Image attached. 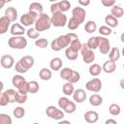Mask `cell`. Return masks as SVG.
Masks as SVG:
<instances>
[{
  "label": "cell",
  "instance_id": "8fae6325",
  "mask_svg": "<svg viewBox=\"0 0 124 124\" xmlns=\"http://www.w3.org/2000/svg\"><path fill=\"white\" fill-rule=\"evenodd\" d=\"M72 16L74 17H76L80 23H82L84 21V18H85V16H86V12L81 7H76L72 11Z\"/></svg>",
  "mask_w": 124,
  "mask_h": 124
},
{
  "label": "cell",
  "instance_id": "e575fe53",
  "mask_svg": "<svg viewBox=\"0 0 124 124\" xmlns=\"http://www.w3.org/2000/svg\"><path fill=\"white\" fill-rule=\"evenodd\" d=\"M69 46H70L69 47H70L71 49H73V50L78 52L79 49H80V46H81V43H80L79 39H76V40L71 41L70 44H69Z\"/></svg>",
  "mask_w": 124,
  "mask_h": 124
},
{
  "label": "cell",
  "instance_id": "816d5d0a",
  "mask_svg": "<svg viewBox=\"0 0 124 124\" xmlns=\"http://www.w3.org/2000/svg\"><path fill=\"white\" fill-rule=\"evenodd\" d=\"M116 0H101V3L105 7H112L115 4Z\"/></svg>",
  "mask_w": 124,
  "mask_h": 124
},
{
  "label": "cell",
  "instance_id": "4fadbf2b",
  "mask_svg": "<svg viewBox=\"0 0 124 124\" xmlns=\"http://www.w3.org/2000/svg\"><path fill=\"white\" fill-rule=\"evenodd\" d=\"M99 119V114L95 110H88L84 113V120L87 123H96Z\"/></svg>",
  "mask_w": 124,
  "mask_h": 124
},
{
  "label": "cell",
  "instance_id": "9c48e42d",
  "mask_svg": "<svg viewBox=\"0 0 124 124\" xmlns=\"http://www.w3.org/2000/svg\"><path fill=\"white\" fill-rule=\"evenodd\" d=\"M98 48L102 54H108L110 49V44H109L108 39H107L105 37H100Z\"/></svg>",
  "mask_w": 124,
  "mask_h": 124
},
{
  "label": "cell",
  "instance_id": "277c9868",
  "mask_svg": "<svg viewBox=\"0 0 124 124\" xmlns=\"http://www.w3.org/2000/svg\"><path fill=\"white\" fill-rule=\"evenodd\" d=\"M50 21H51V25L55 27H63L67 23V16L62 12L54 13L50 17Z\"/></svg>",
  "mask_w": 124,
  "mask_h": 124
},
{
  "label": "cell",
  "instance_id": "db71d44e",
  "mask_svg": "<svg viewBox=\"0 0 124 124\" xmlns=\"http://www.w3.org/2000/svg\"><path fill=\"white\" fill-rule=\"evenodd\" d=\"M66 36L68 37V39L70 40V42H71V41H73V40H76V39H78V35H77L76 33H74V32H71V33H68V34H66Z\"/></svg>",
  "mask_w": 124,
  "mask_h": 124
},
{
  "label": "cell",
  "instance_id": "52a82bcc",
  "mask_svg": "<svg viewBox=\"0 0 124 124\" xmlns=\"http://www.w3.org/2000/svg\"><path fill=\"white\" fill-rule=\"evenodd\" d=\"M38 17V15L33 12H28L27 14H23L20 16V23L23 26H30L31 24H34L36 19Z\"/></svg>",
  "mask_w": 124,
  "mask_h": 124
},
{
  "label": "cell",
  "instance_id": "f546056e",
  "mask_svg": "<svg viewBox=\"0 0 124 124\" xmlns=\"http://www.w3.org/2000/svg\"><path fill=\"white\" fill-rule=\"evenodd\" d=\"M67 25H68V28H69L70 30H76V29L80 25V22H79L76 17L72 16V17L70 18V20L68 21Z\"/></svg>",
  "mask_w": 124,
  "mask_h": 124
},
{
  "label": "cell",
  "instance_id": "680465c9",
  "mask_svg": "<svg viewBox=\"0 0 124 124\" xmlns=\"http://www.w3.org/2000/svg\"><path fill=\"white\" fill-rule=\"evenodd\" d=\"M3 88H4V84H3V82L0 80V92L3 91Z\"/></svg>",
  "mask_w": 124,
  "mask_h": 124
},
{
  "label": "cell",
  "instance_id": "603a6c76",
  "mask_svg": "<svg viewBox=\"0 0 124 124\" xmlns=\"http://www.w3.org/2000/svg\"><path fill=\"white\" fill-rule=\"evenodd\" d=\"M110 13H111L110 15H112L114 17L119 18V17H121V16H123V14H124V10H123V8H122L121 6L113 5L112 8L110 9Z\"/></svg>",
  "mask_w": 124,
  "mask_h": 124
},
{
  "label": "cell",
  "instance_id": "c3c4849f",
  "mask_svg": "<svg viewBox=\"0 0 124 124\" xmlns=\"http://www.w3.org/2000/svg\"><path fill=\"white\" fill-rule=\"evenodd\" d=\"M9 104V98L5 92H0V106L5 107Z\"/></svg>",
  "mask_w": 124,
  "mask_h": 124
},
{
  "label": "cell",
  "instance_id": "9f6ffc18",
  "mask_svg": "<svg viewBox=\"0 0 124 124\" xmlns=\"http://www.w3.org/2000/svg\"><path fill=\"white\" fill-rule=\"evenodd\" d=\"M106 124H117V122L114 119H108L106 121Z\"/></svg>",
  "mask_w": 124,
  "mask_h": 124
},
{
  "label": "cell",
  "instance_id": "8d00e7d4",
  "mask_svg": "<svg viewBox=\"0 0 124 124\" xmlns=\"http://www.w3.org/2000/svg\"><path fill=\"white\" fill-rule=\"evenodd\" d=\"M13 113H14V116H15L16 118L20 119V118H22V117L25 115V109H24L23 108H21V107H16V108L14 109Z\"/></svg>",
  "mask_w": 124,
  "mask_h": 124
},
{
  "label": "cell",
  "instance_id": "5bb4252c",
  "mask_svg": "<svg viewBox=\"0 0 124 124\" xmlns=\"http://www.w3.org/2000/svg\"><path fill=\"white\" fill-rule=\"evenodd\" d=\"M73 98H74V101H76L77 103H82L86 99V93L83 89H80V88L74 90Z\"/></svg>",
  "mask_w": 124,
  "mask_h": 124
},
{
  "label": "cell",
  "instance_id": "d590c367",
  "mask_svg": "<svg viewBox=\"0 0 124 124\" xmlns=\"http://www.w3.org/2000/svg\"><path fill=\"white\" fill-rule=\"evenodd\" d=\"M72 71L73 70L71 68H68V67H65L62 70H60V77H61V78L68 80L70 76H71V74H72Z\"/></svg>",
  "mask_w": 124,
  "mask_h": 124
},
{
  "label": "cell",
  "instance_id": "3957f363",
  "mask_svg": "<svg viewBox=\"0 0 124 124\" xmlns=\"http://www.w3.org/2000/svg\"><path fill=\"white\" fill-rule=\"evenodd\" d=\"M70 44V40L68 39V37L66 35H61L59 36L58 38L54 39L52 42H51V49L54 50V51H59L61 50L62 48H65L69 46Z\"/></svg>",
  "mask_w": 124,
  "mask_h": 124
},
{
  "label": "cell",
  "instance_id": "ffe728a7",
  "mask_svg": "<svg viewBox=\"0 0 124 124\" xmlns=\"http://www.w3.org/2000/svg\"><path fill=\"white\" fill-rule=\"evenodd\" d=\"M39 77L42 80H49L52 77V73L47 68H42L39 72Z\"/></svg>",
  "mask_w": 124,
  "mask_h": 124
},
{
  "label": "cell",
  "instance_id": "4dcf8cb0",
  "mask_svg": "<svg viewBox=\"0 0 124 124\" xmlns=\"http://www.w3.org/2000/svg\"><path fill=\"white\" fill-rule=\"evenodd\" d=\"M58 6H59L60 12L64 13V12L69 11V9L71 8V3L68 0H61L58 2Z\"/></svg>",
  "mask_w": 124,
  "mask_h": 124
},
{
  "label": "cell",
  "instance_id": "83f0119b",
  "mask_svg": "<svg viewBox=\"0 0 124 124\" xmlns=\"http://www.w3.org/2000/svg\"><path fill=\"white\" fill-rule=\"evenodd\" d=\"M96 29H97V25H96V22L93 21V20H88V21L85 23V25H84V30H85L87 33H89V34L95 32Z\"/></svg>",
  "mask_w": 124,
  "mask_h": 124
},
{
  "label": "cell",
  "instance_id": "681fc988",
  "mask_svg": "<svg viewBox=\"0 0 124 124\" xmlns=\"http://www.w3.org/2000/svg\"><path fill=\"white\" fill-rule=\"evenodd\" d=\"M16 90L14 89H7L5 91V93L7 94L8 98H9V103H15V95H16Z\"/></svg>",
  "mask_w": 124,
  "mask_h": 124
},
{
  "label": "cell",
  "instance_id": "7402d4cb",
  "mask_svg": "<svg viewBox=\"0 0 124 124\" xmlns=\"http://www.w3.org/2000/svg\"><path fill=\"white\" fill-rule=\"evenodd\" d=\"M29 12H33L39 16L43 13V5L39 2H33L29 5Z\"/></svg>",
  "mask_w": 124,
  "mask_h": 124
},
{
  "label": "cell",
  "instance_id": "8992f818",
  "mask_svg": "<svg viewBox=\"0 0 124 124\" xmlns=\"http://www.w3.org/2000/svg\"><path fill=\"white\" fill-rule=\"evenodd\" d=\"M46 114L49 118L54 119V120H60V119H63V117H64V112L61 109L55 108L54 106H48V107H46Z\"/></svg>",
  "mask_w": 124,
  "mask_h": 124
},
{
  "label": "cell",
  "instance_id": "484cf974",
  "mask_svg": "<svg viewBox=\"0 0 124 124\" xmlns=\"http://www.w3.org/2000/svg\"><path fill=\"white\" fill-rule=\"evenodd\" d=\"M99 41H100V37L99 36H94V37H91L88 39L86 45L88 46V47L92 50L96 49L98 47V45H99Z\"/></svg>",
  "mask_w": 124,
  "mask_h": 124
},
{
  "label": "cell",
  "instance_id": "30bf717a",
  "mask_svg": "<svg viewBox=\"0 0 124 124\" xmlns=\"http://www.w3.org/2000/svg\"><path fill=\"white\" fill-rule=\"evenodd\" d=\"M14 63H15V59L10 54H4L0 58V64L5 69H11L14 66Z\"/></svg>",
  "mask_w": 124,
  "mask_h": 124
},
{
  "label": "cell",
  "instance_id": "ac0fdd59",
  "mask_svg": "<svg viewBox=\"0 0 124 124\" xmlns=\"http://www.w3.org/2000/svg\"><path fill=\"white\" fill-rule=\"evenodd\" d=\"M62 64H63V62L59 57H54L49 62L50 69L53 70V71H59L61 69V67H62Z\"/></svg>",
  "mask_w": 124,
  "mask_h": 124
},
{
  "label": "cell",
  "instance_id": "bcb514c9",
  "mask_svg": "<svg viewBox=\"0 0 124 124\" xmlns=\"http://www.w3.org/2000/svg\"><path fill=\"white\" fill-rule=\"evenodd\" d=\"M47 44H48V42H47V40L45 39V38L36 39V41H35V45H36V46L41 47V48H45V47H46V46H47Z\"/></svg>",
  "mask_w": 124,
  "mask_h": 124
},
{
  "label": "cell",
  "instance_id": "836d02e7",
  "mask_svg": "<svg viewBox=\"0 0 124 124\" xmlns=\"http://www.w3.org/2000/svg\"><path fill=\"white\" fill-rule=\"evenodd\" d=\"M28 85H29V93H31V94L37 93V92L39 91V89H40L39 83H38L36 80L28 81Z\"/></svg>",
  "mask_w": 124,
  "mask_h": 124
},
{
  "label": "cell",
  "instance_id": "6f0895ef",
  "mask_svg": "<svg viewBox=\"0 0 124 124\" xmlns=\"http://www.w3.org/2000/svg\"><path fill=\"white\" fill-rule=\"evenodd\" d=\"M59 124H70V121H67V120H59Z\"/></svg>",
  "mask_w": 124,
  "mask_h": 124
},
{
  "label": "cell",
  "instance_id": "60d3db41",
  "mask_svg": "<svg viewBox=\"0 0 124 124\" xmlns=\"http://www.w3.org/2000/svg\"><path fill=\"white\" fill-rule=\"evenodd\" d=\"M80 79V75H79V73L78 72V71H72V74H71V76H70V78H69V79H68V81L69 82H71V83H76V82H78V80Z\"/></svg>",
  "mask_w": 124,
  "mask_h": 124
},
{
  "label": "cell",
  "instance_id": "91938a15",
  "mask_svg": "<svg viewBox=\"0 0 124 124\" xmlns=\"http://www.w3.org/2000/svg\"><path fill=\"white\" fill-rule=\"evenodd\" d=\"M4 5H5V3H4L2 0H0V10H1V9L4 7Z\"/></svg>",
  "mask_w": 124,
  "mask_h": 124
},
{
  "label": "cell",
  "instance_id": "ee69618b",
  "mask_svg": "<svg viewBox=\"0 0 124 124\" xmlns=\"http://www.w3.org/2000/svg\"><path fill=\"white\" fill-rule=\"evenodd\" d=\"M0 124H12L11 116L6 113H0Z\"/></svg>",
  "mask_w": 124,
  "mask_h": 124
},
{
  "label": "cell",
  "instance_id": "ab89813d",
  "mask_svg": "<svg viewBox=\"0 0 124 124\" xmlns=\"http://www.w3.org/2000/svg\"><path fill=\"white\" fill-rule=\"evenodd\" d=\"M108 111H109V113L111 115H114V116L118 115L120 113V107H119V105H117V104H111L108 107Z\"/></svg>",
  "mask_w": 124,
  "mask_h": 124
},
{
  "label": "cell",
  "instance_id": "2e32d148",
  "mask_svg": "<svg viewBox=\"0 0 124 124\" xmlns=\"http://www.w3.org/2000/svg\"><path fill=\"white\" fill-rule=\"evenodd\" d=\"M10 23H11V20L7 16H4L0 17V34H5L8 31Z\"/></svg>",
  "mask_w": 124,
  "mask_h": 124
},
{
  "label": "cell",
  "instance_id": "cb8c5ba5",
  "mask_svg": "<svg viewBox=\"0 0 124 124\" xmlns=\"http://www.w3.org/2000/svg\"><path fill=\"white\" fill-rule=\"evenodd\" d=\"M105 22H106V24H107L108 27H110V28L116 27V26L118 25V19H117L116 17H114L112 15H108V16H106V17H105Z\"/></svg>",
  "mask_w": 124,
  "mask_h": 124
},
{
  "label": "cell",
  "instance_id": "f6af8a7d",
  "mask_svg": "<svg viewBox=\"0 0 124 124\" xmlns=\"http://www.w3.org/2000/svg\"><path fill=\"white\" fill-rule=\"evenodd\" d=\"M99 33L103 36H108L111 34V28L108 27V25H102L99 28Z\"/></svg>",
  "mask_w": 124,
  "mask_h": 124
},
{
  "label": "cell",
  "instance_id": "9a60e30c",
  "mask_svg": "<svg viewBox=\"0 0 124 124\" xmlns=\"http://www.w3.org/2000/svg\"><path fill=\"white\" fill-rule=\"evenodd\" d=\"M116 69V63L114 61H111V60H108L106 61L104 64H103V67H102V70L107 73V74H111L115 71Z\"/></svg>",
  "mask_w": 124,
  "mask_h": 124
},
{
  "label": "cell",
  "instance_id": "d6a6232c",
  "mask_svg": "<svg viewBox=\"0 0 124 124\" xmlns=\"http://www.w3.org/2000/svg\"><path fill=\"white\" fill-rule=\"evenodd\" d=\"M27 100V94H23V93H20L18 91L16 92V95H15V102L18 103V104H24Z\"/></svg>",
  "mask_w": 124,
  "mask_h": 124
},
{
  "label": "cell",
  "instance_id": "4316f807",
  "mask_svg": "<svg viewBox=\"0 0 124 124\" xmlns=\"http://www.w3.org/2000/svg\"><path fill=\"white\" fill-rule=\"evenodd\" d=\"M101 72H102V67L97 63H94L89 67V74L93 77L99 76L101 74Z\"/></svg>",
  "mask_w": 124,
  "mask_h": 124
},
{
  "label": "cell",
  "instance_id": "e7e4bbea",
  "mask_svg": "<svg viewBox=\"0 0 124 124\" xmlns=\"http://www.w3.org/2000/svg\"><path fill=\"white\" fill-rule=\"evenodd\" d=\"M48 1H50V2H52V3H54V2H57L58 0H48Z\"/></svg>",
  "mask_w": 124,
  "mask_h": 124
},
{
  "label": "cell",
  "instance_id": "f907efd6",
  "mask_svg": "<svg viewBox=\"0 0 124 124\" xmlns=\"http://www.w3.org/2000/svg\"><path fill=\"white\" fill-rule=\"evenodd\" d=\"M69 99L67 98V97H60L59 99H58V106H59V108H64L65 107H66V105L69 103Z\"/></svg>",
  "mask_w": 124,
  "mask_h": 124
},
{
  "label": "cell",
  "instance_id": "1f68e13d",
  "mask_svg": "<svg viewBox=\"0 0 124 124\" xmlns=\"http://www.w3.org/2000/svg\"><path fill=\"white\" fill-rule=\"evenodd\" d=\"M65 55H66V57H67V59H69V60H76L77 58H78V52L77 51H75V50H73V49H71L69 46L65 49Z\"/></svg>",
  "mask_w": 124,
  "mask_h": 124
},
{
  "label": "cell",
  "instance_id": "7a4b0ae2",
  "mask_svg": "<svg viewBox=\"0 0 124 124\" xmlns=\"http://www.w3.org/2000/svg\"><path fill=\"white\" fill-rule=\"evenodd\" d=\"M8 45L12 48L23 49L27 46V40L23 36H13L9 39Z\"/></svg>",
  "mask_w": 124,
  "mask_h": 124
},
{
  "label": "cell",
  "instance_id": "11a10c76",
  "mask_svg": "<svg viewBox=\"0 0 124 124\" xmlns=\"http://www.w3.org/2000/svg\"><path fill=\"white\" fill-rule=\"evenodd\" d=\"M78 1L81 6H88L90 4V0H78Z\"/></svg>",
  "mask_w": 124,
  "mask_h": 124
},
{
  "label": "cell",
  "instance_id": "e0dca14e",
  "mask_svg": "<svg viewBox=\"0 0 124 124\" xmlns=\"http://www.w3.org/2000/svg\"><path fill=\"white\" fill-rule=\"evenodd\" d=\"M5 16H7L11 20V22L16 21L17 18V12L14 7H9L5 11Z\"/></svg>",
  "mask_w": 124,
  "mask_h": 124
},
{
  "label": "cell",
  "instance_id": "f5cc1de1",
  "mask_svg": "<svg viewBox=\"0 0 124 124\" xmlns=\"http://www.w3.org/2000/svg\"><path fill=\"white\" fill-rule=\"evenodd\" d=\"M50 12H51V14L60 12V10H59V6H58V2H54V3L51 4V6H50Z\"/></svg>",
  "mask_w": 124,
  "mask_h": 124
},
{
  "label": "cell",
  "instance_id": "f35d334b",
  "mask_svg": "<svg viewBox=\"0 0 124 124\" xmlns=\"http://www.w3.org/2000/svg\"><path fill=\"white\" fill-rule=\"evenodd\" d=\"M26 34H27V36L30 39H38L39 38V35H40V32L37 31V29L35 27H31V28H29L26 31Z\"/></svg>",
  "mask_w": 124,
  "mask_h": 124
},
{
  "label": "cell",
  "instance_id": "03108f58",
  "mask_svg": "<svg viewBox=\"0 0 124 124\" xmlns=\"http://www.w3.org/2000/svg\"><path fill=\"white\" fill-rule=\"evenodd\" d=\"M0 35H1V34H0Z\"/></svg>",
  "mask_w": 124,
  "mask_h": 124
},
{
  "label": "cell",
  "instance_id": "74e56055",
  "mask_svg": "<svg viewBox=\"0 0 124 124\" xmlns=\"http://www.w3.org/2000/svg\"><path fill=\"white\" fill-rule=\"evenodd\" d=\"M17 91L20 92V93H23V94H27L29 92V85H28V81H23L21 82L17 87H16Z\"/></svg>",
  "mask_w": 124,
  "mask_h": 124
},
{
  "label": "cell",
  "instance_id": "f1b7e54d",
  "mask_svg": "<svg viewBox=\"0 0 124 124\" xmlns=\"http://www.w3.org/2000/svg\"><path fill=\"white\" fill-rule=\"evenodd\" d=\"M74 85H73V83H71V82H66L65 84H63V87H62V91H63V93L66 95V96H69V95H72L73 94V92H74Z\"/></svg>",
  "mask_w": 124,
  "mask_h": 124
},
{
  "label": "cell",
  "instance_id": "7c38bea8",
  "mask_svg": "<svg viewBox=\"0 0 124 124\" xmlns=\"http://www.w3.org/2000/svg\"><path fill=\"white\" fill-rule=\"evenodd\" d=\"M10 32L13 36H23V34L25 33V29H24L23 25H21L19 23H14L11 26Z\"/></svg>",
  "mask_w": 124,
  "mask_h": 124
},
{
  "label": "cell",
  "instance_id": "be15d7a7",
  "mask_svg": "<svg viewBox=\"0 0 124 124\" xmlns=\"http://www.w3.org/2000/svg\"><path fill=\"white\" fill-rule=\"evenodd\" d=\"M2 1H3V2H4L5 4H6V3H9V2H11L12 0H2Z\"/></svg>",
  "mask_w": 124,
  "mask_h": 124
},
{
  "label": "cell",
  "instance_id": "ba28073f",
  "mask_svg": "<svg viewBox=\"0 0 124 124\" xmlns=\"http://www.w3.org/2000/svg\"><path fill=\"white\" fill-rule=\"evenodd\" d=\"M85 88L88 90V91H91V92H99L102 88V82H101V79L98 78H92L90 80H88L85 84Z\"/></svg>",
  "mask_w": 124,
  "mask_h": 124
},
{
  "label": "cell",
  "instance_id": "44dd1931",
  "mask_svg": "<svg viewBox=\"0 0 124 124\" xmlns=\"http://www.w3.org/2000/svg\"><path fill=\"white\" fill-rule=\"evenodd\" d=\"M89 103L91 106L93 107H98L100 105H102L103 103V98L99 95V94H92L90 97H89Z\"/></svg>",
  "mask_w": 124,
  "mask_h": 124
},
{
  "label": "cell",
  "instance_id": "94428289",
  "mask_svg": "<svg viewBox=\"0 0 124 124\" xmlns=\"http://www.w3.org/2000/svg\"><path fill=\"white\" fill-rule=\"evenodd\" d=\"M123 81H124L123 79H121V80H120V86H121V88H124V85H123Z\"/></svg>",
  "mask_w": 124,
  "mask_h": 124
},
{
  "label": "cell",
  "instance_id": "5b68a950",
  "mask_svg": "<svg viewBox=\"0 0 124 124\" xmlns=\"http://www.w3.org/2000/svg\"><path fill=\"white\" fill-rule=\"evenodd\" d=\"M81 55H82V59L85 63L89 64V63H92L95 59V53L92 49H90L88 47V46L86 44H81V46H80V49H79Z\"/></svg>",
  "mask_w": 124,
  "mask_h": 124
},
{
  "label": "cell",
  "instance_id": "b9f144b4",
  "mask_svg": "<svg viewBox=\"0 0 124 124\" xmlns=\"http://www.w3.org/2000/svg\"><path fill=\"white\" fill-rule=\"evenodd\" d=\"M23 81H25V78L22 77V76H20V75H16V76H14L13 77V79H12V83H13V85L15 86V87H17L21 82H23Z\"/></svg>",
  "mask_w": 124,
  "mask_h": 124
},
{
  "label": "cell",
  "instance_id": "7bdbcfd3",
  "mask_svg": "<svg viewBox=\"0 0 124 124\" xmlns=\"http://www.w3.org/2000/svg\"><path fill=\"white\" fill-rule=\"evenodd\" d=\"M76 108H77L76 104H75L74 102H72V101H69V103L66 105V107H65L63 109H64V111L67 112V113H73V112L76 111Z\"/></svg>",
  "mask_w": 124,
  "mask_h": 124
},
{
  "label": "cell",
  "instance_id": "d4e9b609",
  "mask_svg": "<svg viewBox=\"0 0 124 124\" xmlns=\"http://www.w3.org/2000/svg\"><path fill=\"white\" fill-rule=\"evenodd\" d=\"M19 61H20L28 70H29L30 68H32L33 65H34V58H33L31 55H25V56L21 57Z\"/></svg>",
  "mask_w": 124,
  "mask_h": 124
},
{
  "label": "cell",
  "instance_id": "7dc6e473",
  "mask_svg": "<svg viewBox=\"0 0 124 124\" xmlns=\"http://www.w3.org/2000/svg\"><path fill=\"white\" fill-rule=\"evenodd\" d=\"M15 69H16V72H18V73H20V74H24V73H26V72L28 71V69H27L20 61L16 62V66H15Z\"/></svg>",
  "mask_w": 124,
  "mask_h": 124
},
{
  "label": "cell",
  "instance_id": "6125c7cd",
  "mask_svg": "<svg viewBox=\"0 0 124 124\" xmlns=\"http://www.w3.org/2000/svg\"><path fill=\"white\" fill-rule=\"evenodd\" d=\"M121 41H122V42H124V34H123V33L121 34Z\"/></svg>",
  "mask_w": 124,
  "mask_h": 124
},
{
  "label": "cell",
  "instance_id": "d6986e66",
  "mask_svg": "<svg viewBox=\"0 0 124 124\" xmlns=\"http://www.w3.org/2000/svg\"><path fill=\"white\" fill-rule=\"evenodd\" d=\"M119 57H120V49L118 47L114 46V47L109 49V51H108V58H109V60L116 62L119 59Z\"/></svg>",
  "mask_w": 124,
  "mask_h": 124
},
{
  "label": "cell",
  "instance_id": "6da1fadb",
  "mask_svg": "<svg viewBox=\"0 0 124 124\" xmlns=\"http://www.w3.org/2000/svg\"><path fill=\"white\" fill-rule=\"evenodd\" d=\"M34 24H35V28L37 29V31H39V32L46 31V30L49 29L50 26H51L50 17L48 16V15L42 13L38 16Z\"/></svg>",
  "mask_w": 124,
  "mask_h": 124
}]
</instances>
